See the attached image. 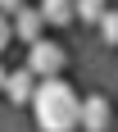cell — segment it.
Instances as JSON below:
<instances>
[{
  "mask_svg": "<svg viewBox=\"0 0 118 132\" xmlns=\"http://www.w3.org/2000/svg\"><path fill=\"white\" fill-rule=\"evenodd\" d=\"M32 119H37L41 132H77L82 128V96L64 78H46V82H37V96H32Z\"/></svg>",
  "mask_w": 118,
  "mask_h": 132,
  "instance_id": "1",
  "label": "cell"
},
{
  "mask_svg": "<svg viewBox=\"0 0 118 132\" xmlns=\"http://www.w3.org/2000/svg\"><path fill=\"white\" fill-rule=\"evenodd\" d=\"M64 64H68V50L59 46V41L41 37V41H32V46H27V64H23V68H32V73L46 82V78H59V73H64Z\"/></svg>",
  "mask_w": 118,
  "mask_h": 132,
  "instance_id": "2",
  "label": "cell"
},
{
  "mask_svg": "<svg viewBox=\"0 0 118 132\" xmlns=\"http://www.w3.org/2000/svg\"><path fill=\"white\" fill-rule=\"evenodd\" d=\"M114 123V105L105 96H82V132H109Z\"/></svg>",
  "mask_w": 118,
  "mask_h": 132,
  "instance_id": "3",
  "label": "cell"
},
{
  "mask_svg": "<svg viewBox=\"0 0 118 132\" xmlns=\"http://www.w3.org/2000/svg\"><path fill=\"white\" fill-rule=\"evenodd\" d=\"M5 96H9L14 105H32V96H37V73H32V68H14L9 78H5Z\"/></svg>",
  "mask_w": 118,
  "mask_h": 132,
  "instance_id": "4",
  "label": "cell"
},
{
  "mask_svg": "<svg viewBox=\"0 0 118 132\" xmlns=\"http://www.w3.org/2000/svg\"><path fill=\"white\" fill-rule=\"evenodd\" d=\"M9 23H14V37L27 41V46H32V41H41V32H46V18H41V9H32V5H23Z\"/></svg>",
  "mask_w": 118,
  "mask_h": 132,
  "instance_id": "5",
  "label": "cell"
},
{
  "mask_svg": "<svg viewBox=\"0 0 118 132\" xmlns=\"http://www.w3.org/2000/svg\"><path fill=\"white\" fill-rule=\"evenodd\" d=\"M37 9H41V18H46V27H68L77 18V5H73V0H41Z\"/></svg>",
  "mask_w": 118,
  "mask_h": 132,
  "instance_id": "6",
  "label": "cell"
},
{
  "mask_svg": "<svg viewBox=\"0 0 118 132\" xmlns=\"http://www.w3.org/2000/svg\"><path fill=\"white\" fill-rule=\"evenodd\" d=\"M73 5H77V18H82V23H100V18L109 14V0H73Z\"/></svg>",
  "mask_w": 118,
  "mask_h": 132,
  "instance_id": "7",
  "label": "cell"
},
{
  "mask_svg": "<svg viewBox=\"0 0 118 132\" xmlns=\"http://www.w3.org/2000/svg\"><path fill=\"white\" fill-rule=\"evenodd\" d=\"M100 37H105L109 46H118V9H109L105 18H100Z\"/></svg>",
  "mask_w": 118,
  "mask_h": 132,
  "instance_id": "8",
  "label": "cell"
},
{
  "mask_svg": "<svg viewBox=\"0 0 118 132\" xmlns=\"http://www.w3.org/2000/svg\"><path fill=\"white\" fill-rule=\"evenodd\" d=\"M9 41H14V23H9V14H0V55H5Z\"/></svg>",
  "mask_w": 118,
  "mask_h": 132,
  "instance_id": "9",
  "label": "cell"
},
{
  "mask_svg": "<svg viewBox=\"0 0 118 132\" xmlns=\"http://www.w3.org/2000/svg\"><path fill=\"white\" fill-rule=\"evenodd\" d=\"M23 9V0H0V14H18Z\"/></svg>",
  "mask_w": 118,
  "mask_h": 132,
  "instance_id": "10",
  "label": "cell"
}]
</instances>
